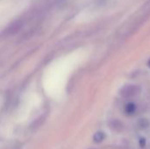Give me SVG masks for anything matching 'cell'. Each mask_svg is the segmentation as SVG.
Masks as SVG:
<instances>
[{"instance_id":"6da1fadb","label":"cell","mask_w":150,"mask_h":149,"mask_svg":"<svg viewBox=\"0 0 150 149\" xmlns=\"http://www.w3.org/2000/svg\"><path fill=\"white\" fill-rule=\"evenodd\" d=\"M140 92H141V88L138 85L128 84V85H126L121 88L120 94L122 97L131 98V97H134L137 96L138 94H140Z\"/></svg>"},{"instance_id":"7a4b0ae2","label":"cell","mask_w":150,"mask_h":149,"mask_svg":"<svg viewBox=\"0 0 150 149\" xmlns=\"http://www.w3.org/2000/svg\"><path fill=\"white\" fill-rule=\"evenodd\" d=\"M105 133H103V132H98V133H97L94 135L93 140H94V141H95L96 143H100V142H102V141L105 140Z\"/></svg>"},{"instance_id":"3957f363","label":"cell","mask_w":150,"mask_h":149,"mask_svg":"<svg viewBox=\"0 0 150 149\" xmlns=\"http://www.w3.org/2000/svg\"><path fill=\"white\" fill-rule=\"evenodd\" d=\"M125 111H126V112L127 114H133V113H134L135 111H136V105H135V104H134V103L127 104V106H126V108H125Z\"/></svg>"},{"instance_id":"277c9868","label":"cell","mask_w":150,"mask_h":149,"mask_svg":"<svg viewBox=\"0 0 150 149\" xmlns=\"http://www.w3.org/2000/svg\"><path fill=\"white\" fill-rule=\"evenodd\" d=\"M139 143H140V145H141L142 148H144V147L146 146V140H145L144 138L141 137L140 140H139Z\"/></svg>"},{"instance_id":"5b68a950","label":"cell","mask_w":150,"mask_h":149,"mask_svg":"<svg viewBox=\"0 0 150 149\" xmlns=\"http://www.w3.org/2000/svg\"><path fill=\"white\" fill-rule=\"evenodd\" d=\"M149 66L150 67V60H149Z\"/></svg>"}]
</instances>
